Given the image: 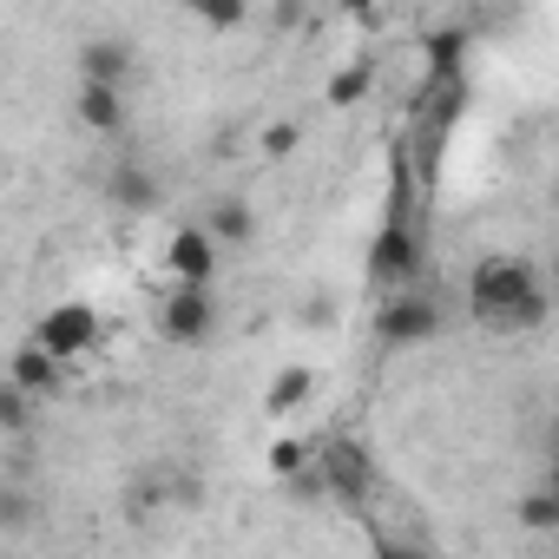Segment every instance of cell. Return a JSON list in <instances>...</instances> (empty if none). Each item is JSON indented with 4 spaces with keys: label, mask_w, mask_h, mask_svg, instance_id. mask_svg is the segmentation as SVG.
Listing matches in <instances>:
<instances>
[{
    "label": "cell",
    "mask_w": 559,
    "mask_h": 559,
    "mask_svg": "<svg viewBox=\"0 0 559 559\" xmlns=\"http://www.w3.org/2000/svg\"><path fill=\"white\" fill-rule=\"evenodd\" d=\"M34 343H40L53 362H80V356H93V343H99V310H93V304H60V310L40 317Z\"/></svg>",
    "instance_id": "cell-6"
},
{
    "label": "cell",
    "mask_w": 559,
    "mask_h": 559,
    "mask_svg": "<svg viewBox=\"0 0 559 559\" xmlns=\"http://www.w3.org/2000/svg\"><path fill=\"white\" fill-rule=\"evenodd\" d=\"M158 198H165V185H158V171H145L139 158H112V165H106V204H112V211L145 217V211H158Z\"/></svg>",
    "instance_id": "cell-8"
},
{
    "label": "cell",
    "mask_w": 559,
    "mask_h": 559,
    "mask_svg": "<svg viewBox=\"0 0 559 559\" xmlns=\"http://www.w3.org/2000/svg\"><path fill=\"white\" fill-rule=\"evenodd\" d=\"M126 73H132V40L93 34V40L80 47V80H86V86H126Z\"/></svg>",
    "instance_id": "cell-9"
},
{
    "label": "cell",
    "mask_w": 559,
    "mask_h": 559,
    "mask_svg": "<svg viewBox=\"0 0 559 559\" xmlns=\"http://www.w3.org/2000/svg\"><path fill=\"white\" fill-rule=\"evenodd\" d=\"M376 559H428L421 539H395V533H376Z\"/></svg>",
    "instance_id": "cell-19"
},
{
    "label": "cell",
    "mask_w": 559,
    "mask_h": 559,
    "mask_svg": "<svg viewBox=\"0 0 559 559\" xmlns=\"http://www.w3.org/2000/svg\"><path fill=\"white\" fill-rule=\"evenodd\" d=\"M8 382H14V389H27V395H60V362H53L40 343H27V349L14 356Z\"/></svg>",
    "instance_id": "cell-11"
},
{
    "label": "cell",
    "mask_w": 559,
    "mask_h": 559,
    "mask_svg": "<svg viewBox=\"0 0 559 559\" xmlns=\"http://www.w3.org/2000/svg\"><path fill=\"white\" fill-rule=\"evenodd\" d=\"M158 330H165V343H178V349L211 343V336H217V290L178 284V290L158 304Z\"/></svg>",
    "instance_id": "cell-3"
},
{
    "label": "cell",
    "mask_w": 559,
    "mask_h": 559,
    "mask_svg": "<svg viewBox=\"0 0 559 559\" xmlns=\"http://www.w3.org/2000/svg\"><path fill=\"white\" fill-rule=\"evenodd\" d=\"M376 336L389 343V349H408V343H428V336H441V304L415 284V290H395L382 310H376Z\"/></svg>",
    "instance_id": "cell-4"
},
{
    "label": "cell",
    "mask_w": 559,
    "mask_h": 559,
    "mask_svg": "<svg viewBox=\"0 0 559 559\" xmlns=\"http://www.w3.org/2000/svg\"><path fill=\"white\" fill-rule=\"evenodd\" d=\"M0 428H8V435H27V428H34V395L14 389V382L0 389Z\"/></svg>",
    "instance_id": "cell-16"
},
{
    "label": "cell",
    "mask_w": 559,
    "mask_h": 559,
    "mask_svg": "<svg viewBox=\"0 0 559 559\" xmlns=\"http://www.w3.org/2000/svg\"><path fill=\"white\" fill-rule=\"evenodd\" d=\"M317 480H323V493L330 500H343L349 513H369V493H376V461L356 448V441H323L317 448Z\"/></svg>",
    "instance_id": "cell-2"
},
{
    "label": "cell",
    "mask_w": 559,
    "mask_h": 559,
    "mask_svg": "<svg viewBox=\"0 0 559 559\" xmlns=\"http://www.w3.org/2000/svg\"><path fill=\"white\" fill-rule=\"evenodd\" d=\"M0 526H8V533H27V493H21V487L0 493Z\"/></svg>",
    "instance_id": "cell-18"
},
{
    "label": "cell",
    "mask_w": 559,
    "mask_h": 559,
    "mask_svg": "<svg viewBox=\"0 0 559 559\" xmlns=\"http://www.w3.org/2000/svg\"><path fill=\"white\" fill-rule=\"evenodd\" d=\"M552 310H559V257H552Z\"/></svg>",
    "instance_id": "cell-24"
},
{
    "label": "cell",
    "mask_w": 559,
    "mask_h": 559,
    "mask_svg": "<svg viewBox=\"0 0 559 559\" xmlns=\"http://www.w3.org/2000/svg\"><path fill=\"white\" fill-rule=\"evenodd\" d=\"M461 47H467V34H461V27L435 34V40H428V73H435V80H454V73H461Z\"/></svg>",
    "instance_id": "cell-15"
},
{
    "label": "cell",
    "mask_w": 559,
    "mask_h": 559,
    "mask_svg": "<svg viewBox=\"0 0 559 559\" xmlns=\"http://www.w3.org/2000/svg\"><path fill=\"white\" fill-rule=\"evenodd\" d=\"M467 310H474L480 330L513 336V330H539V323L552 317V290L539 284V270H533L526 257L493 250V257H480L474 276H467Z\"/></svg>",
    "instance_id": "cell-1"
},
{
    "label": "cell",
    "mask_w": 559,
    "mask_h": 559,
    "mask_svg": "<svg viewBox=\"0 0 559 559\" xmlns=\"http://www.w3.org/2000/svg\"><path fill=\"white\" fill-rule=\"evenodd\" d=\"M539 487H546V493H552V500H559V454H552V461H546V480H539Z\"/></svg>",
    "instance_id": "cell-23"
},
{
    "label": "cell",
    "mask_w": 559,
    "mask_h": 559,
    "mask_svg": "<svg viewBox=\"0 0 559 559\" xmlns=\"http://www.w3.org/2000/svg\"><path fill=\"white\" fill-rule=\"evenodd\" d=\"M73 112H80V126L86 132H126V93L119 86H86L80 80V93H73Z\"/></svg>",
    "instance_id": "cell-10"
},
{
    "label": "cell",
    "mask_w": 559,
    "mask_h": 559,
    "mask_svg": "<svg viewBox=\"0 0 559 559\" xmlns=\"http://www.w3.org/2000/svg\"><path fill=\"white\" fill-rule=\"evenodd\" d=\"M513 513H520V526H526V533H552V539H559V500H552L546 487L520 493V507H513Z\"/></svg>",
    "instance_id": "cell-14"
},
{
    "label": "cell",
    "mask_w": 559,
    "mask_h": 559,
    "mask_svg": "<svg viewBox=\"0 0 559 559\" xmlns=\"http://www.w3.org/2000/svg\"><path fill=\"white\" fill-rule=\"evenodd\" d=\"M369 276L389 290H415L421 284V237L408 230V217H389L382 237L369 243Z\"/></svg>",
    "instance_id": "cell-5"
},
{
    "label": "cell",
    "mask_w": 559,
    "mask_h": 559,
    "mask_svg": "<svg viewBox=\"0 0 559 559\" xmlns=\"http://www.w3.org/2000/svg\"><path fill=\"white\" fill-rule=\"evenodd\" d=\"M310 395H317V376L290 362L284 376H276V382H270V395H263V408H270V415H297V408H304Z\"/></svg>",
    "instance_id": "cell-13"
},
{
    "label": "cell",
    "mask_w": 559,
    "mask_h": 559,
    "mask_svg": "<svg viewBox=\"0 0 559 559\" xmlns=\"http://www.w3.org/2000/svg\"><path fill=\"white\" fill-rule=\"evenodd\" d=\"M204 230H211L217 243H250L257 217H250V204H243L237 191H224V198H211V217H204Z\"/></svg>",
    "instance_id": "cell-12"
},
{
    "label": "cell",
    "mask_w": 559,
    "mask_h": 559,
    "mask_svg": "<svg viewBox=\"0 0 559 559\" xmlns=\"http://www.w3.org/2000/svg\"><path fill=\"white\" fill-rule=\"evenodd\" d=\"M552 454H559V415H552Z\"/></svg>",
    "instance_id": "cell-25"
},
{
    "label": "cell",
    "mask_w": 559,
    "mask_h": 559,
    "mask_svg": "<svg viewBox=\"0 0 559 559\" xmlns=\"http://www.w3.org/2000/svg\"><path fill=\"white\" fill-rule=\"evenodd\" d=\"M198 21H204V27H237V21H243V8H204Z\"/></svg>",
    "instance_id": "cell-22"
},
{
    "label": "cell",
    "mask_w": 559,
    "mask_h": 559,
    "mask_svg": "<svg viewBox=\"0 0 559 559\" xmlns=\"http://www.w3.org/2000/svg\"><path fill=\"white\" fill-rule=\"evenodd\" d=\"M217 237L204 230V224H185V230H171V243H165V263H171V276L178 284H198V290H211V276H217Z\"/></svg>",
    "instance_id": "cell-7"
},
{
    "label": "cell",
    "mask_w": 559,
    "mask_h": 559,
    "mask_svg": "<svg viewBox=\"0 0 559 559\" xmlns=\"http://www.w3.org/2000/svg\"><path fill=\"white\" fill-rule=\"evenodd\" d=\"M369 93V60H356L349 73H336V86H330V106H356Z\"/></svg>",
    "instance_id": "cell-17"
},
{
    "label": "cell",
    "mask_w": 559,
    "mask_h": 559,
    "mask_svg": "<svg viewBox=\"0 0 559 559\" xmlns=\"http://www.w3.org/2000/svg\"><path fill=\"white\" fill-rule=\"evenodd\" d=\"M290 145H297V126H270L263 132V158H284Z\"/></svg>",
    "instance_id": "cell-21"
},
{
    "label": "cell",
    "mask_w": 559,
    "mask_h": 559,
    "mask_svg": "<svg viewBox=\"0 0 559 559\" xmlns=\"http://www.w3.org/2000/svg\"><path fill=\"white\" fill-rule=\"evenodd\" d=\"M304 461H310V454H304L297 441H276V448H270V467H276V474H304Z\"/></svg>",
    "instance_id": "cell-20"
}]
</instances>
